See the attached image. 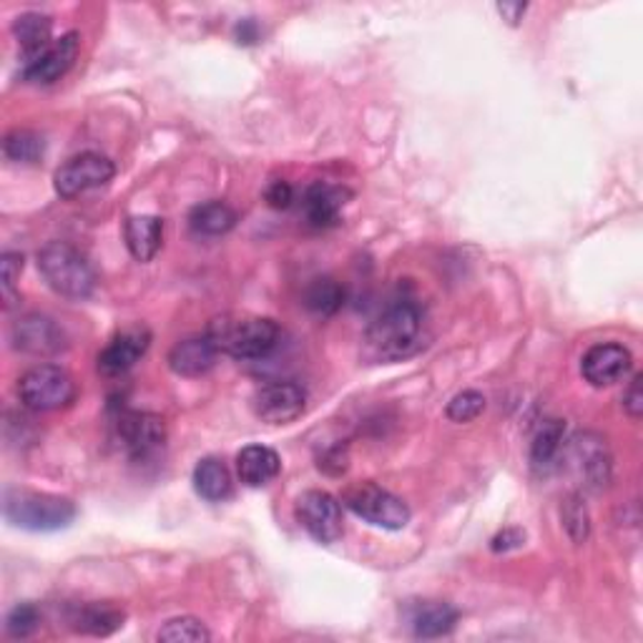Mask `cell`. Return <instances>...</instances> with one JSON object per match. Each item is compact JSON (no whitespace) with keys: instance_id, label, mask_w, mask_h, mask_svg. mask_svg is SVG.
Segmentation results:
<instances>
[{"instance_id":"f1b7e54d","label":"cell","mask_w":643,"mask_h":643,"mask_svg":"<svg viewBox=\"0 0 643 643\" xmlns=\"http://www.w3.org/2000/svg\"><path fill=\"white\" fill-rule=\"evenodd\" d=\"M563 526L568 530V536H571L573 543H583V540H589L591 536V516H589V508H585V502L581 500V496H571L563 502Z\"/></svg>"},{"instance_id":"44dd1931","label":"cell","mask_w":643,"mask_h":643,"mask_svg":"<svg viewBox=\"0 0 643 643\" xmlns=\"http://www.w3.org/2000/svg\"><path fill=\"white\" fill-rule=\"evenodd\" d=\"M124 611L111 603H83L71 611L69 623L73 631L86 633V636H111L124 626Z\"/></svg>"},{"instance_id":"2e32d148","label":"cell","mask_w":643,"mask_h":643,"mask_svg":"<svg viewBox=\"0 0 643 643\" xmlns=\"http://www.w3.org/2000/svg\"><path fill=\"white\" fill-rule=\"evenodd\" d=\"M350 197L352 194L344 186L317 182L304 191V217L317 229H330L340 221L344 204H348Z\"/></svg>"},{"instance_id":"83f0119b","label":"cell","mask_w":643,"mask_h":643,"mask_svg":"<svg viewBox=\"0 0 643 643\" xmlns=\"http://www.w3.org/2000/svg\"><path fill=\"white\" fill-rule=\"evenodd\" d=\"M156 639L164 643H201V641H209L211 633L199 619L182 616V619L166 621L162 631L156 633Z\"/></svg>"},{"instance_id":"d590c367","label":"cell","mask_w":643,"mask_h":643,"mask_svg":"<svg viewBox=\"0 0 643 643\" xmlns=\"http://www.w3.org/2000/svg\"><path fill=\"white\" fill-rule=\"evenodd\" d=\"M526 11H528V6H526V3H500V6H498V13H500L502 18H506L508 23H512V25H516L518 21H523Z\"/></svg>"},{"instance_id":"ffe728a7","label":"cell","mask_w":643,"mask_h":643,"mask_svg":"<svg viewBox=\"0 0 643 643\" xmlns=\"http://www.w3.org/2000/svg\"><path fill=\"white\" fill-rule=\"evenodd\" d=\"M124 239L136 262H152L164 241V221L148 214L128 217L124 224Z\"/></svg>"},{"instance_id":"1f68e13d","label":"cell","mask_w":643,"mask_h":643,"mask_svg":"<svg viewBox=\"0 0 643 643\" xmlns=\"http://www.w3.org/2000/svg\"><path fill=\"white\" fill-rule=\"evenodd\" d=\"M21 272H23V255H18V251H6L3 259H0V274H3L6 300L11 297Z\"/></svg>"},{"instance_id":"7c38bea8","label":"cell","mask_w":643,"mask_h":643,"mask_svg":"<svg viewBox=\"0 0 643 643\" xmlns=\"http://www.w3.org/2000/svg\"><path fill=\"white\" fill-rule=\"evenodd\" d=\"M568 458H571L573 470L581 475L585 486L593 490L609 486L611 455L603 437L595 433H578L571 440V447H568Z\"/></svg>"},{"instance_id":"9c48e42d","label":"cell","mask_w":643,"mask_h":643,"mask_svg":"<svg viewBox=\"0 0 643 643\" xmlns=\"http://www.w3.org/2000/svg\"><path fill=\"white\" fill-rule=\"evenodd\" d=\"M118 440L124 450L132 455L134 460H148L156 453L164 450L166 445V425L154 413H138V409H128L121 413L118 423Z\"/></svg>"},{"instance_id":"7402d4cb","label":"cell","mask_w":643,"mask_h":643,"mask_svg":"<svg viewBox=\"0 0 643 643\" xmlns=\"http://www.w3.org/2000/svg\"><path fill=\"white\" fill-rule=\"evenodd\" d=\"M231 475L219 458H204L199 460L197 468H194V490L199 492L204 500L209 502H221L231 496Z\"/></svg>"},{"instance_id":"8d00e7d4","label":"cell","mask_w":643,"mask_h":643,"mask_svg":"<svg viewBox=\"0 0 643 643\" xmlns=\"http://www.w3.org/2000/svg\"><path fill=\"white\" fill-rule=\"evenodd\" d=\"M235 33H237V41L239 43H255L259 39V28H257L255 21H241L235 28Z\"/></svg>"},{"instance_id":"d4e9b609","label":"cell","mask_w":643,"mask_h":643,"mask_svg":"<svg viewBox=\"0 0 643 643\" xmlns=\"http://www.w3.org/2000/svg\"><path fill=\"white\" fill-rule=\"evenodd\" d=\"M563 437H566V423L563 421H543L533 435L530 443V463L536 470H548L558 460V455L563 450Z\"/></svg>"},{"instance_id":"5b68a950","label":"cell","mask_w":643,"mask_h":643,"mask_svg":"<svg viewBox=\"0 0 643 643\" xmlns=\"http://www.w3.org/2000/svg\"><path fill=\"white\" fill-rule=\"evenodd\" d=\"M76 380L59 365L31 367L18 380V397L33 413H53L76 400Z\"/></svg>"},{"instance_id":"4fadbf2b","label":"cell","mask_w":643,"mask_h":643,"mask_svg":"<svg viewBox=\"0 0 643 643\" xmlns=\"http://www.w3.org/2000/svg\"><path fill=\"white\" fill-rule=\"evenodd\" d=\"M631 352L616 342H601L585 352L581 360V375L593 387H609L631 372Z\"/></svg>"},{"instance_id":"6da1fadb","label":"cell","mask_w":643,"mask_h":643,"mask_svg":"<svg viewBox=\"0 0 643 643\" xmlns=\"http://www.w3.org/2000/svg\"><path fill=\"white\" fill-rule=\"evenodd\" d=\"M427 317L423 304L400 294L382 310L365 332L367 355L377 362H403L427 348Z\"/></svg>"},{"instance_id":"4316f807","label":"cell","mask_w":643,"mask_h":643,"mask_svg":"<svg viewBox=\"0 0 643 643\" xmlns=\"http://www.w3.org/2000/svg\"><path fill=\"white\" fill-rule=\"evenodd\" d=\"M3 152L15 164H35L45 152L43 136L35 132H28V128H18L11 132L3 142Z\"/></svg>"},{"instance_id":"9a60e30c","label":"cell","mask_w":643,"mask_h":643,"mask_svg":"<svg viewBox=\"0 0 643 643\" xmlns=\"http://www.w3.org/2000/svg\"><path fill=\"white\" fill-rule=\"evenodd\" d=\"M152 344V332L146 328H128L111 340L98 355V372L104 377L126 375Z\"/></svg>"},{"instance_id":"5bb4252c","label":"cell","mask_w":643,"mask_h":643,"mask_svg":"<svg viewBox=\"0 0 643 643\" xmlns=\"http://www.w3.org/2000/svg\"><path fill=\"white\" fill-rule=\"evenodd\" d=\"M81 49L79 33H66L61 39H55L49 49L35 55V59L25 61L23 79L28 83H53L61 76H66L69 69L73 66Z\"/></svg>"},{"instance_id":"603a6c76","label":"cell","mask_w":643,"mask_h":643,"mask_svg":"<svg viewBox=\"0 0 643 643\" xmlns=\"http://www.w3.org/2000/svg\"><path fill=\"white\" fill-rule=\"evenodd\" d=\"M51 18L43 15V13H23L15 18L13 23V33L18 43H21V51L25 55V61L35 59V55L43 53L51 41Z\"/></svg>"},{"instance_id":"8fae6325","label":"cell","mask_w":643,"mask_h":643,"mask_svg":"<svg viewBox=\"0 0 643 643\" xmlns=\"http://www.w3.org/2000/svg\"><path fill=\"white\" fill-rule=\"evenodd\" d=\"M11 342L18 352H25V355L51 357L66 348V334L51 317L28 314L13 324Z\"/></svg>"},{"instance_id":"d6a6232c","label":"cell","mask_w":643,"mask_h":643,"mask_svg":"<svg viewBox=\"0 0 643 643\" xmlns=\"http://www.w3.org/2000/svg\"><path fill=\"white\" fill-rule=\"evenodd\" d=\"M526 540V533L520 528H506L500 530V533L490 540V548L496 553H508L512 548H520Z\"/></svg>"},{"instance_id":"f546056e","label":"cell","mask_w":643,"mask_h":643,"mask_svg":"<svg viewBox=\"0 0 643 643\" xmlns=\"http://www.w3.org/2000/svg\"><path fill=\"white\" fill-rule=\"evenodd\" d=\"M41 611L33 603H18L15 609L8 613L6 633L11 639H28L41 629Z\"/></svg>"},{"instance_id":"8992f818","label":"cell","mask_w":643,"mask_h":643,"mask_svg":"<svg viewBox=\"0 0 643 643\" xmlns=\"http://www.w3.org/2000/svg\"><path fill=\"white\" fill-rule=\"evenodd\" d=\"M344 506L370 526L385 530H403L409 523V508L403 498L375 486V483H357L344 490Z\"/></svg>"},{"instance_id":"ba28073f","label":"cell","mask_w":643,"mask_h":643,"mask_svg":"<svg viewBox=\"0 0 643 643\" xmlns=\"http://www.w3.org/2000/svg\"><path fill=\"white\" fill-rule=\"evenodd\" d=\"M297 520L317 543H334L342 536V508L334 496L324 490H307L297 498Z\"/></svg>"},{"instance_id":"3957f363","label":"cell","mask_w":643,"mask_h":643,"mask_svg":"<svg viewBox=\"0 0 643 643\" xmlns=\"http://www.w3.org/2000/svg\"><path fill=\"white\" fill-rule=\"evenodd\" d=\"M3 512L8 523L31 530V533H55L73 523L76 506L69 498L33 490H6Z\"/></svg>"},{"instance_id":"e575fe53","label":"cell","mask_w":643,"mask_h":643,"mask_svg":"<svg viewBox=\"0 0 643 643\" xmlns=\"http://www.w3.org/2000/svg\"><path fill=\"white\" fill-rule=\"evenodd\" d=\"M641 382L643 377L636 375L631 380V385L626 390V395H623V409H626L629 417L633 421H639L641 413H643V393H641Z\"/></svg>"},{"instance_id":"484cf974","label":"cell","mask_w":643,"mask_h":643,"mask_svg":"<svg viewBox=\"0 0 643 643\" xmlns=\"http://www.w3.org/2000/svg\"><path fill=\"white\" fill-rule=\"evenodd\" d=\"M344 304V287L332 277H317L304 292V307L320 317H332Z\"/></svg>"},{"instance_id":"836d02e7","label":"cell","mask_w":643,"mask_h":643,"mask_svg":"<svg viewBox=\"0 0 643 643\" xmlns=\"http://www.w3.org/2000/svg\"><path fill=\"white\" fill-rule=\"evenodd\" d=\"M265 197L272 209H287L289 204L294 201V189L287 182H274V184H269Z\"/></svg>"},{"instance_id":"52a82bcc","label":"cell","mask_w":643,"mask_h":643,"mask_svg":"<svg viewBox=\"0 0 643 643\" xmlns=\"http://www.w3.org/2000/svg\"><path fill=\"white\" fill-rule=\"evenodd\" d=\"M116 176V166L104 154H79L69 158L59 172L53 174L55 194L61 199H76L81 194L106 186Z\"/></svg>"},{"instance_id":"277c9868","label":"cell","mask_w":643,"mask_h":643,"mask_svg":"<svg viewBox=\"0 0 643 643\" xmlns=\"http://www.w3.org/2000/svg\"><path fill=\"white\" fill-rule=\"evenodd\" d=\"M39 269L53 292L66 300H86L96 289V272L89 259L66 241H49L39 251Z\"/></svg>"},{"instance_id":"cb8c5ba5","label":"cell","mask_w":643,"mask_h":643,"mask_svg":"<svg viewBox=\"0 0 643 643\" xmlns=\"http://www.w3.org/2000/svg\"><path fill=\"white\" fill-rule=\"evenodd\" d=\"M189 224L201 237H221L237 227V211L224 201H204L191 209Z\"/></svg>"},{"instance_id":"ac0fdd59","label":"cell","mask_w":643,"mask_h":643,"mask_svg":"<svg viewBox=\"0 0 643 643\" xmlns=\"http://www.w3.org/2000/svg\"><path fill=\"white\" fill-rule=\"evenodd\" d=\"M407 623L417 639H440L458 623V609L445 601H417L407 613Z\"/></svg>"},{"instance_id":"7a4b0ae2","label":"cell","mask_w":643,"mask_h":643,"mask_svg":"<svg viewBox=\"0 0 643 643\" xmlns=\"http://www.w3.org/2000/svg\"><path fill=\"white\" fill-rule=\"evenodd\" d=\"M204 334L214 342L219 355H229L235 360H262L277 348L279 324L269 317L221 314L214 317Z\"/></svg>"},{"instance_id":"4dcf8cb0","label":"cell","mask_w":643,"mask_h":643,"mask_svg":"<svg viewBox=\"0 0 643 643\" xmlns=\"http://www.w3.org/2000/svg\"><path fill=\"white\" fill-rule=\"evenodd\" d=\"M483 409H486V397H483V393H478V390H463L460 395H455L447 403L445 415L453 423H473L483 415Z\"/></svg>"},{"instance_id":"e0dca14e","label":"cell","mask_w":643,"mask_h":643,"mask_svg":"<svg viewBox=\"0 0 643 643\" xmlns=\"http://www.w3.org/2000/svg\"><path fill=\"white\" fill-rule=\"evenodd\" d=\"M219 350L207 334H197V338H186L176 342L169 352V367L182 377H201L217 365Z\"/></svg>"},{"instance_id":"d6986e66","label":"cell","mask_w":643,"mask_h":643,"mask_svg":"<svg viewBox=\"0 0 643 643\" xmlns=\"http://www.w3.org/2000/svg\"><path fill=\"white\" fill-rule=\"evenodd\" d=\"M279 470H282V460L279 455L267 445H247L245 450L237 455V473L239 480L247 488H265L272 483Z\"/></svg>"},{"instance_id":"30bf717a","label":"cell","mask_w":643,"mask_h":643,"mask_svg":"<svg viewBox=\"0 0 643 643\" xmlns=\"http://www.w3.org/2000/svg\"><path fill=\"white\" fill-rule=\"evenodd\" d=\"M304 405H307L304 387L287 380L269 382V385L259 387L255 393V400H251L255 415L269 425L294 423L297 417L304 413Z\"/></svg>"}]
</instances>
